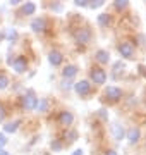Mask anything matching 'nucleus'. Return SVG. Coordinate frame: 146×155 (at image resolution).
Returning a JSON list of instances; mask_svg holds the SVG:
<instances>
[{
  "instance_id": "20e7f679",
  "label": "nucleus",
  "mask_w": 146,
  "mask_h": 155,
  "mask_svg": "<svg viewBox=\"0 0 146 155\" xmlns=\"http://www.w3.org/2000/svg\"><path fill=\"white\" fill-rule=\"evenodd\" d=\"M91 79H93V83H95V84H103L105 81H107V74H105L103 69L95 67V69L91 71Z\"/></svg>"
},
{
  "instance_id": "39448f33",
  "label": "nucleus",
  "mask_w": 146,
  "mask_h": 155,
  "mask_svg": "<svg viewBox=\"0 0 146 155\" xmlns=\"http://www.w3.org/2000/svg\"><path fill=\"white\" fill-rule=\"evenodd\" d=\"M105 97H107L108 100H112V102H117V100L122 98V90L117 88V86H108V88L105 90Z\"/></svg>"
},
{
  "instance_id": "5701e85b",
  "label": "nucleus",
  "mask_w": 146,
  "mask_h": 155,
  "mask_svg": "<svg viewBox=\"0 0 146 155\" xmlns=\"http://www.w3.org/2000/svg\"><path fill=\"white\" fill-rule=\"evenodd\" d=\"M81 153H83L81 150H78V152H74V155H81Z\"/></svg>"
},
{
  "instance_id": "1a4fd4ad",
  "label": "nucleus",
  "mask_w": 146,
  "mask_h": 155,
  "mask_svg": "<svg viewBox=\"0 0 146 155\" xmlns=\"http://www.w3.org/2000/svg\"><path fill=\"white\" fill-rule=\"evenodd\" d=\"M62 61H64V57L59 50H52L50 52V64L52 66H60Z\"/></svg>"
},
{
  "instance_id": "423d86ee",
  "label": "nucleus",
  "mask_w": 146,
  "mask_h": 155,
  "mask_svg": "<svg viewBox=\"0 0 146 155\" xmlns=\"http://www.w3.org/2000/svg\"><path fill=\"white\" fill-rule=\"evenodd\" d=\"M11 62H12V66H14V69H16V72H24L28 69V62H26L24 57H17V59H14Z\"/></svg>"
},
{
  "instance_id": "dca6fc26",
  "label": "nucleus",
  "mask_w": 146,
  "mask_h": 155,
  "mask_svg": "<svg viewBox=\"0 0 146 155\" xmlns=\"http://www.w3.org/2000/svg\"><path fill=\"white\" fill-rule=\"evenodd\" d=\"M17 124H19V121H16V122H9V124L5 126V131H7V133H14V131L17 129Z\"/></svg>"
},
{
  "instance_id": "f8f14e48",
  "label": "nucleus",
  "mask_w": 146,
  "mask_h": 155,
  "mask_svg": "<svg viewBox=\"0 0 146 155\" xmlns=\"http://www.w3.org/2000/svg\"><path fill=\"white\" fill-rule=\"evenodd\" d=\"M78 74V66H67L64 71H62V76L64 78H72V76H76Z\"/></svg>"
},
{
  "instance_id": "f257e3e1",
  "label": "nucleus",
  "mask_w": 146,
  "mask_h": 155,
  "mask_svg": "<svg viewBox=\"0 0 146 155\" xmlns=\"http://www.w3.org/2000/svg\"><path fill=\"white\" fill-rule=\"evenodd\" d=\"M21 102H23V107L26 109V110H33L34 107H36V104H38V98H36L34 91H31V90H29L28 93L21 98Z\"/></svg>"
},
{
  "instance_id": "412c9836",
  "label": "nucleus",
  "mask_w": 146,
  "mask_h": 155,
  "mask_svg": "<svg viewBox=\"0 0 146 155\" xmlns=\"http://www.w3.org/2000/svg\"><path fill=\"white\" fill-rule=\"evenodd\" d=\"M115 5H117V9H124V7L127 5V4H125V2H117Z\"/></svg>"
},
{
  "instance_id": "6e6552de",
  "label": "nucleus",
  "mask_w": 146,
  "mask_h": 155,
  "mask_svg": "<svg viewBox=\"0 0 146 155\" xmlns=\"http://www.w3.org/2000/svg\"><path fill=\"white\" fill-rule=\"evenodd\" d=\"M72 121H74V117H72L71 112H67V110L60 112V116H59V122H60L62 126H71Z\"/></svg>"
},
{
  "instance_id": "ddd939ff",
  "label": "nucleus",
  "mask_w": 146,
  "mask_h": 155,
  "mask_svg": "<svg viewBox=\"0 0 146 155\" xmlns=\"http://www.w3.org/2000/svg\"><path fill=\"white\" fill-rule=\"evenodd\" d=\"M127 138H129L131 143H136L138 138H139V129H138V127H132V129L129 131V134H127Z\"/></svg>"
},
{
  "instance_id": "aec40b11",
  "label": "nucleus",
  "mask_w": 146,
  "mask_h": 155,
  "mask_svg": "<svg viewBox=\"0 0 146 155\" xmlns=\"http://www.w3.org/2000/svg\"><path fill=\"white\" fill-rule=\"evenodd\" d=\"M4 117H5V110H4V107H2V104H0V122L4 121Z\"/></svg>"
},
{
  "instance_id": "9b49d317",
  "label": "nucleus",
  "mask_w": 146,
  "mask_h": 155,
  "mask_svg": "<svg viewBox=\"0 0 146 155\" xmlns=\"http://www.w3.org/2000/svg\"><path fill=\"white\" fill-rule=\"evenodd\" d=\"M108 59H110V54H108L107 50H98L96 52V61L100 62V64H107Z\"/></svg>"
},
{
  "instance_id": "4be33fe9",
  "label": "nucleus",
  "mask_w": 146,
  "mask_h": 155,
  "mask_svg": "<svg viewBox=\"0 0 146 155\" xmlns=\"http://www.w3.org/2000/svg\"><path fill=\"white\" fill-rule=\"evenodd\" d=\"M107 155H117V153H115V152H113V150H110V152H108Z\"/></svg>"
},
{
  "instance_id": "0eeeda50",
  "label": "nucleus",
  "mask_w": 146,
  "mask_h": 155,
  "mask_svg": "<svg viewBox=\"0 0 146 155\" xmlns=\"http://www.w3.org/2000/svg\"><path fill=\"white\" fill-rule=\"evenodd\" d=\"M76 91H78V95H81V97H84V95H88L90 93V90H91V86H90V83L88 81H79V83H76Z\"/></svg>"
},
{
  "instance_id": "7ed1b4c3",
  "label": "nucleus",
  "mask_w": 146,
  "mask_h": 155,
  "mask_svg": "<svg viewBox=\"0 0 146 155\" xmlns=\"http://www.w3.org/2000/svg\"><path fill=\"white\" fill-rule=\"evenodd\" d=\"M74 38L78 40L79 43H88L91 40V31L88 28H79L74 31Z\"/></svg>"
},
{
  "instance_id": "b1692460",
  "label": "nucleus",
  "mask_w": 146,
  "mask_h": 155,
  "mask_svg": "<svg viewBox=\"0 0 146 155\" xmlns=\"http://www.w3.org/2000/svg\"><path fill=\"white\" fill-rule=\"evenodd\" d=\"M144 104H146V102H144Z\"/></svg>"
},
{
  "instance_id": "6ab92c4d",
  "label": "nucleus",
  "mask_w": 146,
  "mask_h": 155,
  "mask_svg": "<svg viewBox=\"0 0 146 155\" xmlns=\"http://www.w3.org/2000/svg\"><path fill=\"white\" fill-rule=\"evenodd\" d=\"M46 105H48V102H46V100H41V104L38 105V109H40V110H45Z\"/></svg>"
},
{
  "instance_id": "4468645a",
  "label": "nucleus",
  "mask_w": 146,
  "mask_h": 155,
  "mask_svg": "<svg viewBox=\"0 0 146 155\" xmlns=\"http://www.w3.org/2000/svg\"><path fill=\"white\" fill-rule=\"evenodd\" d=\"M7 84H9V78H7L5 72H2V71H0V90L7 88Z\"/></svg>"
},
{
  "instance_id": "2eb2a0df",
  "label": "nucleus",
  "mask_w": 146,
  "mask_h": 155,
  "mask_svg": "<svg viewBox=\"0 0 146 155\" xmlns=\"http://www.w3.org/2000/svg\"><path fill=\"white\" fill-rule=\"evenodd\" d=\"M98 22H100L101 26H107L108 22H110V17H108V14H101V16L98 17Z\"/></svg>"
},
{
  "instance_id": "a211bd4d",
  "label": "nucleus",
  "mask_w": 146,
  "mask_h": 155,
  "mask_svg": "<svg viewBox=\"0 0 146 155\" xmlns=\"http://www.w3.org/2000/svg\"><path fill=\"white\" fill-rule=\"evenodd\" d=\"M115 136H117V140H122V136H124V129H120L119 126H115Z\"/></svg>"
},
{
  "instance_id": "9d476101",
  "label": "nucleus",
  "mask_w": 146,
  "mask_h": 155,
  "mask_svg": "<svg viewBox=\"0 0 146 155\" xmlns=\"http://www.w3.org/2000/svg\"><path fill=\"white\" fill-rule=\"evenodd\" d=\"M31 26H33L34 31H38V33H40V31H45V28H46V21L43 19V17H41V19H34Z\"/></svg>"
},
{
  "instance_id": "f03ea898",
  "label": "nucleus",
  "mask_w": 146,
  "mask_h": 155,
  "mask_svg": "<svg viewBox=\"0 0 146 155\" xmlns=\"http://www.w3.org/2000/svg\"><path fill=\"white\" fill-rule=\"evenodd\" d=\"M119 52L122 54V57L125 59H134V45L131 43V41H122V43L119 45Z\"/></svg>"
},
{
  "instance_id": "f3484780",
  "label": "nucleus",
  "mask_w": 146,
  "mask_h": 155,
  "mask_svg": "<svg viewBox=\"0 0 146 155\" xmlns=\"http://www.w3.org/2000/svg\"><path fill=\"white\" fill-rule=\"evenodd\" d=\"M23 12L24 14H33L34 12V4H26V5L23 7Z\"/></svg>"
}]
</instances>
